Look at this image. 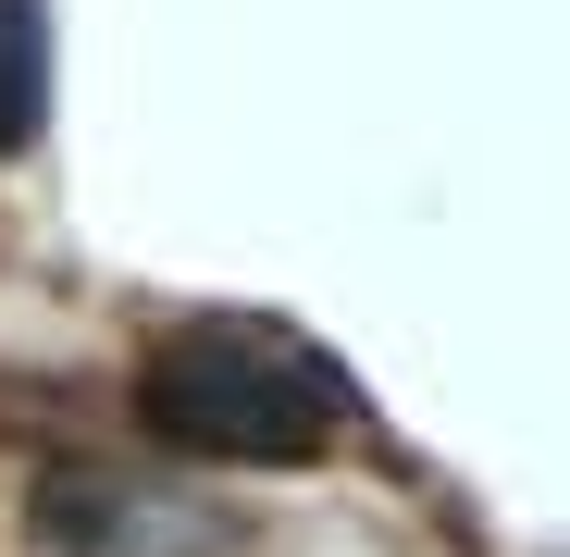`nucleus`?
Returning <instances> with one entry per match:
<instances>
[{
	"instance_id": "nucleus-2",
	"label": "nucleus",
	"mask_w": 570,
	"mask_h": 557,
	"mask_svg": "<svg viewBox=\"0 0 570 557\" xmlns=\"http://www.w3.org/2000/svg\"><path fill=\"white\" fill-rule=\"evenodd\" d=\"M38 100H50V38H38V0H0V149L38 137Z\"/></svg>"
},
{
	"instance_id": "nucleus-1",
	"label": "nucleus",
	"mask_w": 570,
	"mask_h": 557,
	"mask_svg": "<svg viewBox=\"0 0 570 557\" xmlns=\"http://www.w3.org/2000/svg\"><path fill=\"white\" fill-rule=\"evenodd\" d=\"M137 409L149 434H174L186 458H236V471H298V458L347 446L360 397H347V371L311 347V335H285L261 310H199V322H174L137 371Z\"/></svg>"
}]
</instances>
